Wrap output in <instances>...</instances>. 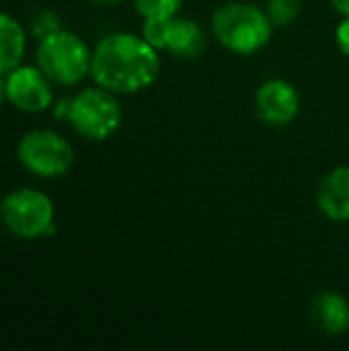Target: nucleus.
<instances>
[{
	"label": "nucleus",
	"instance_id": "f257e3e1",
	"mask_svg": "<svg viewBox=\"0 0 349 351\" xmlns=\"http://www.w3.org/2000/svg\"><path fill=\"white\" fill-rule=\"evenodd\" d=\"M160 74V56L144 37L134 33H111L103 37L91 62L97 86L115 95H134L150 88Z\"/></svg>",
	"mask_w": 349,
	"mask_h": 351
},
{
	"label": "nucleus",
	"instance_id": "f03ea898",
	"mask_svg": "<svg viewBox=\"0 0 349 351\" xmlns=\"http://www.w3.org/2000/svg\"><path fill=\"white\" fill-rule=\"evenodd\" d=\"M212 33L222 47L239 56L261 51L272 35L274 23L269 14L251 2H226L212 14Z\"/></svg>",
	"mask_w": 349,
	"mask_h": 351
},
{
	"label": "nucleus",
	"instance_id": "7ed1b4c3",
	"mask_svg": "<svg viewBox=\"0 0 349 351\" xmlns=\"http://www.w3.org/2000/svg\"><path fill=\"white\" fill-rule=\"evenodd\" d=\"M93 53L88 45L72 31L58 29L43 37L37 47V66L58 84H76L91 72Z\"/></svg>",
	"mask_w": 349,
	"mask_h": 351
},
{
	"label": "nucleus",
	"instance_id": "20e7f679",
	"mask_svg": "<svg viewBox=\"0 0 349 351\" xmlns=\"http://www.w3.org/2000/svg\"><path fill=\"white\" fill-rule=\"evenodd\" d=\"M68 121L82 138L103 142L121 125V105L115 93L103 86L84 88L70 101Z\"/></svg>",
	"mask_w": 349,
	"mask_h": 351
},
{
	"label": "nucleus",
	"instance_id": "39448f33",
	"mask_svg": "<svg viewBox=\"0 0 349 351\" xmlns=\"http://www.w3.org/2000/svg\"><path fill=\"white\" fill-rule=\"evenodd\" d=\"M2 224L16 239L33 241L53 234V206L51 199L35 189L10 191L0 204Z\"/></svg>",
	"mask_w": 349,
	"mask_h": 351
},
{
	"label": "nucleus",
	"instance_id": "423d86ee",
	"mask_svg": "<svg viewBox=\"0 0 349 351\" xmlns=\"http://www.w3.org/2000/svg\"><path fill=\"white\" fill-rule=\"evenodd\" d=\"M19 160L33 175L62 177L74 162L72 146L51 130H33L19 142Z\"/></svg>",
	"mask_w": 349,
	"mask_h": 351
},
{
	"label": "nucleus",
	"instance_id": "0eeeda50",
	"mask_svg": "<svg viewBox=\"0 0 349 351\" xmlns=\"http://www.w3.org/2000/svg\"><path fill=\"white\" fill-rule=\"evenodd\" d=\"M255 109L265 125L286 128L300 113V93L292 82L284 78L265 80L257 88Z\"/></svg>",
	"mask_w": 349,
	"mask_h": 351
},
{
	"label": "nucleus",
	"instance_id": "6e6552de",
	"mask_svg": "<svg viewBox=\"0 0 349 351\" xmlns=\"http://www.w3.org/2000/svg\"><path fill=\"white\" fill-rule=\"evenodd\" d=\"M6 99L21 111L37 113L51 105L49 78L41 68L16 66L6 80Z\"/></svg>",
	"mask_w": 349,
	"mask_h": 351
},
{
	"label": "nucleus",
	"instance_id": "1a4fd4ad",
	"mask_svg": "<svg viewBox=\"0 0 349 351\" xmlns=\"http://www.w3.org/2000/svg\"><path fill=\"white\" fill-rule=\"evenodd\" d=\"M317 206L333 222H349V165L329 171L317 189Z\"/></svg>",
	"mask_w": 349,
	"mask_h": 351
},
{
	"label": "nucleus",
	"instance_id": "9d476101",
	"mask_svg": "<svg viewBox=\"0 0 349 351\" xmlns=\"http://www.w3.org/2000/svg\"><path fill=\"white\" fill-rule=\"evenodd\" d=\"M313 323L331 337H339L349 329V302L337 292H321L311 300Z\"/></svg>",
	"mask_w": 349,
	"mask_h": 351
},
{
	"label": "nucleus",
	"instance_id": "9b49d317",
	"mask_svg": "<svg viewBox=\"0 0 349 351\" xmlns=\"http://www.w3.org/2000/svg\"><path fill=\"white\" fill-rule=\"evenodd\" d=\"M206 43H208L206 33L197 21L185 19L179 14L169 21V35H167L165 51H169L171 56L193 60L202 56V51L206 49Z\"/></svg>",
	"mask_w": 349,
	"mask_h": 351
},
{
	"label": "nucleus",
	"instance_id": "f8f14e48",
	"mask_svg": "<svg viewBox=\"0 0 349 351\" xmlns=\"http://www.w3.org/2000/svg\"><path fill=\"white\" fill-rule=\"evenodd\" d=\"M25 56V29L10 14L0 12V74L14 70Z\"/></svg>",
	"mask_w": 349,
	"mask_h": 351
},
{
	"label": "nucleus",
	"instance_id": "ddd939ff",
	"mask_svg": "<svg viewBox=\"0 0 349 351\" xmlns=\"http://www.w3.org/2000/svg\"><path fill=\"white\" fill-rule=\"evenodd\" d=\"M134 6L144 19H171L179 14L183 0H134Z\"/></svg>",
	"mask_w": 349,
	"mask_h": 351
},
{
	"label": "nucleus",
	"instance_id": "4468645a",
	"mask_svg": "<svg viewBox=\"0 0 349 351\" xmlns=\"http://www.w3.org/2000/svg\"><path fill=\"white\" fill-rule=\"evenodd\" d=\"M302 0H269L265 12L269 14L274 27H288L300 14Z\"/></svg>",
	"mask_w": 349,
	"mask_h": 351
},
{
	"label": "nucleus",
	"instance_id": "2eb2a0df",
	"mask_svg": "<svg viewBox=\"0 0 349 351\" xmlns=\"http://www.w3.org/2000/svg\"><path fill=\"white\" fill-rule=\"evenodd\" d=\"M173 19V16H171ZM171 19H144L142 27V37L156 47L158 51H165L167 45V35H169V21Z\"/></svg>",
	"mask_w": 349,
	"mask_h": 351
},
{
	"label": "nucleus",
	"instance_id": "dca6fc26",
	"mask_svg": "<svg viewBox=\"0 0 349 351\" xmlns=\"http://www.w3.org/2000/svg\"><path fill=\"white\" fill-rule=\"evenodd\" d=\"M31 29H33V33H35L39 39H43V37H47V35H51V33H56V31L60 29V16H58L56 12L41 10V12H37L35 19L31 21Z\"/></svg>",
	"mask_w": 349,
	"mask_h": 351
},
{
	"label": "nucleus",
	"instance_id": "f3484780",
	"mask_svg": "<svg viewBox=\"0 0 349 351\" xmlns=\"http://www.w3.org/2000/svg\"><path fill=\"white\" fill-rule=\"evenodd\" d=\"M335 43H337L339 51L349 58V16H344V21L335 29Z\"/></svg>",
	"mask_w": 349,
	"mask_h": 351
},
{
	"label": "nucleus",
	"instance_id": "a211bd4d",
	"mask_svg": "<svg viewBox=\"0 0 349 351\" xmlns=\"http://www.w3.org/2000/svg\"><path fill=\"white\" fill-rule=\"evenodd\" d=\"M331 4H333V8H335L339 14L349 16V0H331Z\"/></svg>",
	"mask_w": 349,
	"mask_h": 351
},
{
	"label": "nucleus",
	"instance_id": "6ab92c4d",
	"mask_svg": "<svg viewBox=\"0 0 349 351\" xmlns=\"http://www.w3.org/2000/svg\"><path fill=\"white\" fill-rule=\"evenodd\" d=\"M4 97H6V82L2 80V74H0V105L4 101Z\"/></svg>",
	"mask_w": 349,
	"mask_h": 351
},
{
	"label": "nucleus",
	"instance_id": "aec40b11",
	"mask_svg": "<svg viewBox=\"0 0 349 351\" xmlns=\"http://www.w3.org/2000/svg\"><path fill=\"white\" fill-rule=\"evenodd\" d=\"M95 4H117V2H121V0H93Z\"/></svg>",
	"mask_w": 349,
	"mask_h": 351
}]
</instances>
